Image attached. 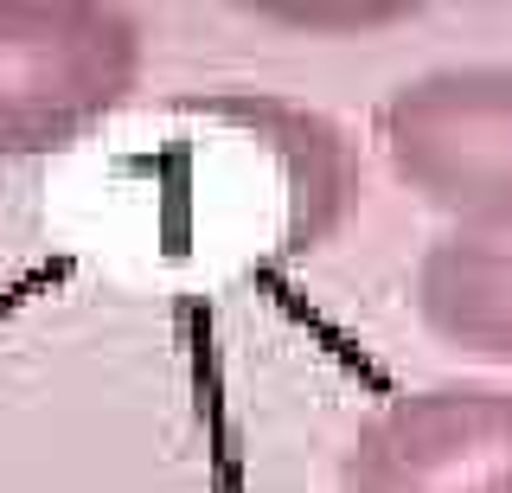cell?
I'll return each mask as SVG.
<instances>
[{
  "instance_id": "obj_1",
  "label": "cell",
  "mask_w": 512,
  "mask_h": 493,
  "mask_svg": "<svg viewBox=\"0 0 512 493\" xmlns=\"http://www.w3.org/2000/svg\"><path fill=\"white\" fill-rule=\"evenodd\" d=\"M148 26L109 0H0V161L77 148L135 97Z\"/></svg>"
},
{
  "instance_id": "obj_2",
  "label": "cell",
  "mask_w": 512,
  "mask_h": 493,
  "mask_svg": "<svg viewBox=\"0 0 512 493\" xmlns=\"http://www.w3.org/2000/svg\"><path fill=\"white\" fill-rule=\"evenodd\" d=\"M378 148L455 231H512V65H442L378 103Z\"/></svg>"
},
{
  "instance_id": "obj_3",
  "label": "cell",
  "mask_w": 512,
  "mask_h": 493,
  "mask_svg": "<svg viewBox=\"0 0 512 493\" xmlns=\"http://www.w3.org/2000/svg\"><path fill=\"white\" fill-rule=\"evenodd\" d=\"M340 493H512V385H423L378 404L340 455Z\"/></svg>"
},
{
  "instance_id": "obj_4",
  "label": "cell",
  "mask_w": 512,
  "mask_h": 493,
  "mask_svg": "<svg viewBox=\"0 0 512 493\" xmlns=\"http://www.w3.org/2000/svg\"><path fill=\"white\" fill-rule=\"evenodd\" d=\"M410 295L442 346L512 365V231H442L416 257Z\"/></svg>"
}]
</instances>
